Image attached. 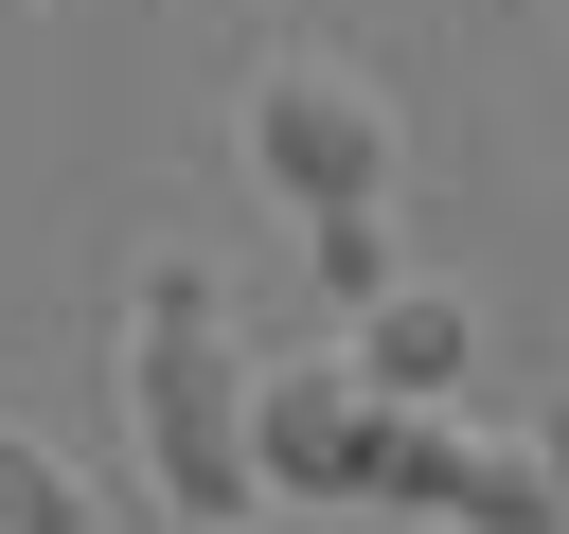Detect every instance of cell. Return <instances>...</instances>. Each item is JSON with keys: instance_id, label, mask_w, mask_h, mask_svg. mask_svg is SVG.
Returning a JSON list of instances; mask_svg holds the SVG:
<instances>
[{"instance_id": "1", "label": "cell", "mask_w": 569, "mask_h": 534, "mask_svg": "<svg viewBox=\"0 0 569 534\" xmlns=\"http://www.w3.org/2000/svg\"><path fill=\"white\" fill-rule=\"evenodd\" d=\"M124 427H142V481L196 534H231L267 498V463H249V338H231L196 249H142V285H124Z\"/></svg>"}, {"instance_id": "2", "label": "cell", "mask_w": 569, "mask_h": 534, "mask_svg": "<svg viewBox=\"0 0 569 534\" xmlns=\"http://www.w3.org/2000/svg\"><path fill=\"white\" fill-rule=\"evenodd\" d=\"M249 178H267L284 214H373V196H391V107H373V71L267 53V71H249Z\"/></svg>"}, {"instance_id": "3", "label": "cell", "mask_w": 569, "mask_h": 534, "mask_svg": "<svg viewBox=\"0 0 569 534\" xmlns=\"http://www.w3.org/2000/svg\"><path fill=\"white\" fill-rule=\"evenodd\" d=\"M373 427H391V392H373L356 356L249 374V463H267V498H356V481H373Z\"/></svg>"}, {"instance_id": "4", "label": "cell", "mask_w": 569, "mask_h": 534, "mask_svg": "<svg viewBox=\"0 0 569 534\" xmlns=\"http://www.w3.org/2000/svg\"><path fill=\"white\" fill-rule=\"evenodd\" d=\"M462 356H480L462 285H391V303H356V374H373L391 409H445V392H462Z\"/></svg>"}, {"instance_id": "5", "label": "cell", "mask_w": 569, "mask_h": 534, "mask_svg": "<svg viewBox=\"0 0 569 534\" xmlns=\"http://www.w3.org/2000/svg\"><path fill=\"white\" fill-rule=\"evenodd\" d=\"M302 267H320V303L356 320V303H391V196L373 214H302Z\"/></svg>"}, {"instance_id": "6", "label": "cell", "mask_w": 569, "mask_h": 534, "mask_svg": "<svg viewBox=\"0 0 569 534\" xmlns=\"http://www.w3.org/2000/svg\"><path fill=\"white\" fill-rule=\"evenodd\" d=\"M0 534H89V481H71L36 427H0Z\"/></svg>"}, {"instance_id": "7", "label": "cell", "mask_w": 569, "mask_h": 534, "mask_svg": "<svg viewBox=\"0 0 569 534\" xmlns=\"http://www.w3.org/2000/svg\"><path fill=\"white\" fill-rule=\"evenodd\" d=\"M533 445H551V481H569V392H551V409H533Z\"/></svg>"}, {"instance_id": "8", "label": "cell", "mask_w": 569, "mask_h": 534, "mask_svg": "<svg viewBox=\"0 0 569 534\" xmlns=\"http://www.w3.org/2000/svg\"><path fill=\"white\" fill-rule=\"evenodd\" d=\"M231 534H249V516H231Z\"/></svg>"}]
</instances>
